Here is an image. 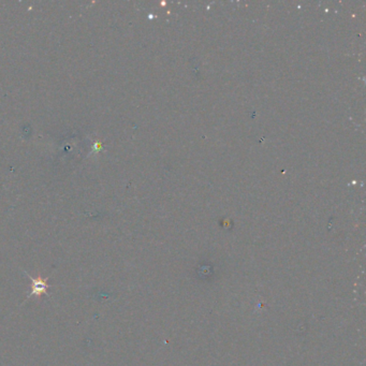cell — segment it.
<instances>
[{
  "mask_svg": "<svg viewBox=\"0 0 366 366\" xmlns=\"http://www.w3.org/2000/svg\"><path fill=\"white\" fill-rule=\"evenodd\" d=\"M27 276L31 280V291L28 294L27 299H30L33 297L40 298L42 294L49 295L48 290L50 288V285L48 284V278H42V277L34 278V277H31L29 274H27Z\"/></svg>",
  "mask_w": 366,
  "mask_h": 366,
  "instance_id": "1",
  "label": "cell"
}]
</instances>
